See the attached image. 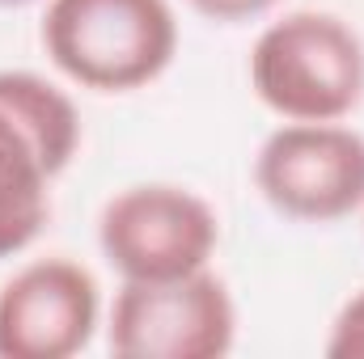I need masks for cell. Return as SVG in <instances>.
<instances>
[{"label":"cell","instance_id":"8992f818","mask_svg":"<svg viewBox=\"0 0 364 359\" xmlns=\"http://www.w3.org/2000/svg\"><path fill=\"white\" fill-rule=\"evenodd\" d=\"M259 194L301 224H335L364 207V136L343 123H284L255 157Z\"/></svg>","mask_w":364,"mask_h":359},{"label":"cell","instance_id":"5b68a950","mask_svg":"<svg viewBox=\"0 0 364 359\" xmlns=\"http://www.w3.org/2000/svg\"><path fill=\"white\" fill-rule=\"evenodd\" d=\"M220 241L216 207L174 182H140L106 199L97 245L123 279H178L203 270Z\"/></svg>","mask_w":364,"mask_h":359},{"label":"cell","instance_id":"30bf717a","mask_svg":"<svg viewBox=\"0 0 364 359\" xmlns=\"http://www.w3.org/2000/svg\"><path fill=\"white\" fill-rule=\"evenodd\" d=\"M17 4H30V0H0V9H17Z\"/></svg>","mask_w":364,"mask_h":359},{"label":"cell","instance_id":"52a82bcc","mask_svg":"<svg viewBox=\"0 0 364 359\" xmlns=\"http://www.w3.org/2000/svg\"><path fill=\"white\" fill-rule=\"evenodd\" d=\"M102 317L90 267L34 258L0 287V359H68L85 351Z\"/></svg>","mask_w":364,"mask_h":359},{"label":"cell","instance_id":"6da1fadb","mask_svg":"<svg viewBox=\"0 0 364 359\" xmlns=\"http://www.w3.org/2000/svg\"><path fill=\"white\" fill-rule=\"evenodd\" d=\"M81 148L73 97L26 68H0V258H17L51 220V186Z\"/></svg>","mask_w":364,"mask_h":359},{"label":"cell","instance_id":"7a4b0ae2","mask_svg":"<svg viewBox=\"0 0 364 359\" xmlns=\"http://www.w3.org/2000/svg\"><path fill=\"white\" fill-rule=\"evenodd\" d=\"M43 47L73 85L132 93L174 64L178 17L170 0H47Z\"/></svg>","mask_w":364,"mask_h":359},{"label":"cell","instance_id":"3957f363","mask_svg":"<svg viewBox=\"0 0 364 359\" xmlns=\"http://www.w3.org/2000/svg\"><path fill=\"white\" fill-rule=\"evenodd\" d=\"M250 89L284 123H343L364 97L360 34L322 9L275 17L255 38Z\"/></svg>","mask_w":364,"mask_h":359},{"label":"cell","instance_id":"277c9868","mask_svg":"<svg viewBox=\"0 0 364 359\" xmlns=\"http://www.w3.org/2000/svg\"><path fill=\"white\" fill-rule=\"evenodd\" d=\"M106 338L119 359H220L237 338V304L208 267L178 279H123Z\"/></svg>","mask_w":364,"mask_h":359},{"label":"cell","instance_id":"9c48e42d","mask_svg":"<svg viewBox=\"0 0 364 359\" xmlns=\"http://www.w3.org/2000/svg\"><path fill=\"white\" fill-rule=\"evenodd\" d=\"M195 13H203V17H212V21H229V26H237V21H255V17H263V13H272L279 0H186Z\"/></svg>","mask_w":364,"mask_h":359},{"label":"cell","instance_id":"ba28073f","mask_svg":"<svg viewBox=\"0 0 364 359\" xmlns=\"http://www.w3.org/2000/svg\"><path fill=\"white\" fill-rule=\"evenodd\" d=\"M326 355L331 359H364V287L356 296L343 300V309L331 321V338H326Z\"/></svg>","mask_w":364,"mask_h":359}]
</instances>
